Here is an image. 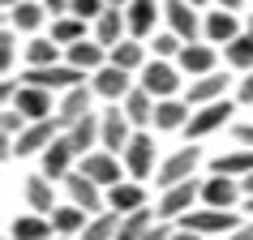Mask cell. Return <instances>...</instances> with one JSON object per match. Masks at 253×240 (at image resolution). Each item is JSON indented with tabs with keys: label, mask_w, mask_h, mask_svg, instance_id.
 <instances>
[{
	"label": "cell",
	"mask_w": 253,
	"mask_h": 240,
	"mask_svg": "<svg viewBox=\"0 0 253 240\" xmlns=\"http://www.w3.org/2000/svg\"><path fill=\"white\" fill-rule=\"evenodd\" d=\"M47 240H65V236H47Z\"/></svg>",
	"instance_id": "9f6ffc18"
},
{
	"label": "cell",
	"mask_w": 253,
	"mask_h": 240,
	"mask_svg": "<svg viewBox=\"0 0 253 240\" xmlns=\"http://www.w3.org/2000/svg\"><path fill=\"white\" fill-rule=\"evenodd\" d=\"M176 69L189 78H206L214 73V43H185V52L176 56Z\"/></svg>",
	"instance_id": "ac0fdd59"
},
{
	"label": "cell",
	"mask_w": 253,
	"mask_h": 240,
	"mask_svg": "<svg viewBox=\"0 0 253 240\" xmlns=\"http://www.w3.org/2000/svg\"><path fill=\"white\" fill-rule=\"evenodd\" d=\"M133 142V124L125 116V107H107L103 112V150L107 155H125V146Z\"/></svg>",
	"instance_id": "7c38bea8"
},
{
	"label": "cell",
	"mask_w": 253,
	"mask_h": 240,
	"mask_svg": "<svg viewBox=\"0 0 253 240\" xmlns=\"http://www.w3.org/2000/svg\"><path fill=\"white\" fill-rule=\"evenodd\" d=\"M116 232H120V214L103 210V214H94L90 223H86V232H82L78 240H116Z\"/></svg>",
	"instance_id": "e575fe53"
},
{
	"label": "cell",
	"mask_w": 253,
	"mask_h": 240,
	"mask_svg": "<svg viewBox=\"0 0 253 240\" xmlns=\"http://www.w3.org/2000/svg\"><path fill=\"white\" fill-rule=\"evenodd\" d=\"M146 94H155V99H176V90H180V69L168 65V60H150L146 69H142V81H137Z\"/></svg>",
	"instance_id": "5b68a950"
},
{
	"label": "cell",
	"mask_w": 253,
	"mask_h": 240,
	"mask_svg": "<svg viewBox=\"0 0 253 240\" xmlns=\"http://www.w3.org/2000/svg\"><path fill=\"white\" fill-rule=\"evenodd\" d=\"M211 176H232V180L253 176V150L240 146V150H227V155H214L211 159Z\"/></svg>",
	"instance_id": "603a6c76"
},
{
	"label": "cell",
	"mask_w": 253,
	"mask_h": 240,
	"mask_svg": "<svg viewBox=\"0 0 253 240\" xmlns=\"http://www.w3.org/2000/svg\"><path fill=\"white\" fill-rule=\"evenodd\" d=\"M107 65H116V69H125V73H133V69H146L150 60H146V47L137 39H120L112 52H107Z\"/></svg>",
	"instance_id": "4316f807"
},
{
	"label": "cell",
	"mask_w": 253,
	"mask_h": 240,
	"mask_svg": "<svg viewBox=\"0 0 253 240\" xmlns=\"http://www.w3.org/2000/svg\"><path fill=\"white\" fill-rule=\"evenodd\" d=\"M245 35H253V13H249V22H245Z\"/></svg>",
	"instance_id": "f5cc1de1"
},
{
	"label": "cell",
	"mask_w": 253,
	"mask_h": 240,
	"mask_svg": "<svg viewBox=\"0 0 253 240\" xmlns=\"http://www.w3.org/2000/svg\"><path fill=\"white\" fill-rule=\"evenodd\" d=\"M125 30H129V17H125V9H103V17L94 22V39H99L107 52H112V47L120 43V35H125Z\"/></svg>",
	"instance_id": "83f0119b"
},
{
	"label": "cell",
	"mask_w": 253,
	"mask_h": 240,
	"mask_svg": "<svg viewBox=\"0 0 253 240\" xmlns=\"http://www.w3.org/2000/svg\"><path fill=\"white\" fill-rule=\"evenodd\" d=\"M232 133H236L240 146H249V150H253V120H240V124H232Z\"/></svg>",
	"instance_id": "b9f144b4"
},
{
	"label": "cell",
	"mask_w": 253,
	"mask_h": 240,
	"mask_svg": "<svg viewBox=\"0 0 253 240\" xmlns=\"http://www.w3.org/2000/svg\"><path fill=\"white\" fill-rule=\"evenodd\" d=\"M22 86H39V90H73V86H86V73L73 65H47V69H26L22 73Z\"/></svg>",
	"instance_id": "3957f363"
},
{
	"label": "cell",
	"mask_w": 253,
	"mask_h": 240,
	"mask_svg": "<svg viewBox=\"0 0 253 240\" xmlns=\"http://www.w3.org/2000/svg\"><path fill=\"white\" fill-rule=\"evenodd\" d=\"M43 9L47 4H35V0H22L13 13H9V26L13 30H39V22H43Z\"/></svg>",
	"instance_id": "8d00e7d4"
},
{
	"label": "cell",
	"mask_w": 253,
	"mask_h": 240,
	"mask_svg": "<svg viewBox=\"0 0 253 240\" xmlns=\"http://www.w3.org/2000/svg\"><path fill=\"white\" fill-rule=\"evenodd\" d=\"M185 4H193V9H202V4H206V0H185Z\"/></svg>",
	"instance_id": "db71d44e"
},
{
	"label": "cell",
	"mask_w": 253,
	"mask_h": 240,
	"mask_svg": "<svg viewBox=\"0 0 253 240\" xmlns=\"http://www.w3.org/2000/svg\"><path fill=\"white\" fill-rule=\"evenodd\" d=\"M39 159H43V176H47V180H69V176H73V159H82V155L73 150V142L60 133Z\"/></svg>",
	"instance_id": "30bf717a"
},
{
	"label": "cell",
	"mask_w": 253,
	"mask_h": 240,
	"mask_svg": "<svg viewBox=\"0 0 253 240\" xmlns=\"http://www.w3.org/2000/svg\"><path fill=\"white\" fill-rule=\"evenodd\" d=\"M193 201H202V180L193 176V180H185V185H172V189H163V198L159 206H155V214H159V223H168V219H185L189 210H198Z\"/></svg>",
	"instance_id": "7a4b0ae2"
},
{
	"label": "cell",
	"mask_w": 253,
	"mask_h": 240,
	"mask_svg": "<svg viewBox=\"0 0 253 240\" xmlns=\"http://www.w3.org/2000/svg\"><path fill=\"white\" fill-rule=\"evenodd\" d=\"M13 56H17V35H13V26H4L0 30V69H4V78L13 69Z\"/></svg>",
	"instance_id": "ab89813d"
},
{
	"label": "cell",
	"mask_w": 253,
	"mask_h": 240,
	"mask_svg": "<svg viewBox=\"0 0 253 240\" xmlns=\"http://www.w3.org/2000/svg\"><path fill=\"white\" fill-rule=\"evenodd\" d=\"M245 206H249V219H253V201H245Z\"/></svg>",
	"instance_id": "11a10c76"
},
{
	"label": "cell",
	"mask_w": 253,
	"mask_h": 240,
	"mask_svg": "<svg viewBox=\"0 0 253 240\" xmlns=\"http://www.w3.org/2000/svg\"><path fill=\"white\" fill-rule=\"evenodd\" d=\"M214 4H219V9H227V13H240V4H245V0H214Z\"/></svg>",
	"instance_id": "c3c4849f"
},
{
	"label": "cell",
	"mask_w": 253,
	"mask_h": 240,
	"mask_svg": "<svg viewBox=\"0 0 253 240\" xmlns=\"http://www.w3.org/2000/svg\"><path fill=\"white\" fill-rule=\"evenodd\" d=\"M125 17H129V39H146L150 30H155V22L163 17V4L159 0H133L125 9Z\"/></svg>",
	"instance_id": "ffe728a7"
},
{
	"label": "cell",
	"mask_w": 253,
	"mask_h": 240,
	"mask_svg": "<svg viewBox=\"0 0 253 240\" xmlns=\"http://www.w3.org/2000/svg\"><path fill=\"white\" fill-rule=\"evenodd\" d=\"M26 129H30V120L22 116L17 107H4V112H0V133H4V137H13V142H17Z\"/></svg>",
	"instance_id": "74e56055"
},
{
	"label": "cell",
	"mask_w": 253,
	"mask_h": 240,
	"mask_svg": "<svg viewBox=\"0 0 253 240\" xmlns=\"http://www.w3.org/2000/svg\"><path fill=\"white\" fill-rule=\"evenodd\" d=\"M236 99H240V103H253V73H245V78H240V86H236Z\"/></svg>",
	"instance_id": "7bdbcfd3"
},
{
	"label": "cell",
	"mask_w": 253,
	"mask_h": 240,
	"mask_svg": "<svg viewBox=\"0 0 253 240\" xmlns=\"http://www.w3.org/2000/svg\"><path fill=\"white\" fill-rule=\"evenodd\" d=\"M150 47H155V60H172V56L185 52V43L176 39L172 30H168V35H155V43H150Z\"/></svg>",
	"instance_id": "f35d334b"
},
{
	"label": "cell",
	"mask_w": 253,
	"mask_h": 240,
	"mask_svg": "<svg viewBox=\"0 0 253 240\" xmlns=\"http://www.w3.org/2000/svg\"><path fill=\"white\" fill-rule=\"evenodd\" d=\"M172 240H206V236H198V232H185V227H176Z\"/></svg>",
	"instance_id": "7dc6e473"
},
{
	"label": "cell",
	"mask_w": 253,
	"mask_h": 240,
	"mask_svg": "<svg viewBox=\"0 0 253 240\" xmlns=\"http://www.w3.org/2000/svg\"><path fill=\"white\" fill-rule=\"evenodd\" d=\"M9 236L13 240H47V236H56V232H52V219H43V214H22V219H13Z\"/></svg>",
	"instance_id": "1f68e13d"
},
{
	"label": "cell",
	"mask_w": 253,
	"mask_h": 240,
	"mask_svg": "<svg viewBox=\"0 0 253 240\" xmlns=\"http://www.w3.org/2000/svg\"><path fill=\"white\" fill-rule=\"evenodd\" d=\"M198 150L193 146H180V150H172L168 159L159 163V172H155V180H159L163 189H172V185H185V180H193V172H198Z\"/></svg>",
	"instance_id": "52a82bcc"
},
{
	"label": "cell",
	"mask_w": 253,
	"mask_h": 240,
	"mask_svg": "<svg viewBox=\"0 0 253 240\" xmlns=\"http://www.w3.org/2000/svg\"><path fill=\"white\" fill-rule=\"evenodd\" d=\"M65 65H73V69H82V73H99V69L107 65V47L99 39H82V43H73V47H65Z\"/></svg>",
	"instance_id": "2e32d148"
},
{
	"label": "cell",
	"mask_w": 253,
	"mask_h": 240,
	"mask_svg": "<svg viewBox=\"0 0 253 240\" xmlns=\"http://www.w3.org/2000/svg\"><path fill=\"white\" fill-rule=\"evenodd\" d=\"M240 198H245L240 180H232V176H206L202 180V206H211V210H232Z\"/></svg>",
	"instance_id": "8fae6325"
},
{
	"label": "cell",
	"mask_w": 253,
	"mask_h": 240,
	"mask_svg": "<svg viewBox=\"0 0 253 240\" xmlns=\"http://www.w3.org/2000/svg\"><path fill=\"white\" fill-rule=\"evenodd\" d=\"M82 39H86V22H82V17L65 13V17H56V22H52V43L73 47V43H82Z\"/></svg>",
	"instance_id": "836d02e7"
},
{
	"label": "cell",
	"mask_w": 253,
	"mask_h": 240,
	"mask_svg": "<svg viewBox=\"0 0 253 240\" xmlns=\"http://www.w3.org/2000/svg\"><path fill=\"white\" fill-rule=\"evenodd\" d=\"M13 107L30 120V124H39V120H52V116H56L52 90H39V86H22V90H17V99H13Z\"/></svg>",
	"instance_id": "9a60e30c"
},
{
	"label": "cell",
	"mask_w": 253,
	"mask_h": 240,
	"mask_svg": "<svg viewBox=\"0 0 253 240\" xmlns=\"http://www.w3.org/2000/svg\"><path fill=\"white\" fill-rule=\"evenodd\" d=\"M240 39V26H236V13H227V9H214V13H206V43H232Z\"/></svg>",
	"instance_id": "f546056e"
},
{
	"label": "cell",
	"mask_w": 253,
	"mask_h": 240,
	"mask_svg": "<svg viewBox=\"0 0 253 240\" xmlns=\"http://www.w3.org/2000/svg\"><path fill=\"white\" fill-rule=\"evenodd\" d=\"M125 116H129V124H155V107H159V99L155 94H146L142 86H133L129 90V99H125Z\"/></svg>",
	"instance_id": "f1b7e54d"
},
{
	"label": "cell",
	"mask_w": 253,
	"mask_h": 240,
	"mask_svg": "<svg viewBox=\"0 0 253 240\" xmlns=\"http://www.w3.org/2000/svg\"><path fill=\"white\" fill-rule=\"evenodd\" d=\"M103 0H73V4H69V13L73 17H82V22H99V17H103Z\"/></svg>",
	"instance_id": "60d3db41"
},
{
	"label": "cell",
	"mask_w": 253,
	"mask_h": 240,
	"mask_svg": "<svg viewBox=\"0 0 253 240\" xmlns=\"http://www.w3.org/2000/svg\"><path fill=\"white\" fill-rule=\"evenodd\" d=\"M107 9H129V4H133V0H103Z\"/></svg>",
	"instance_id": "f907efd6"
},
{
	"label": "cell",
	"mask_w": 253,
	"mask_h": 240,
	"mask_svg": "<svg viewBox=\"0 0 253 240\" xmlns=\"http://www.w3.org/2000/svg\"><path fill=\"white\" fill-rule=\"evenodd\" d=\"M0 4H4V13H13V9L22 4V0H0Z\"/></svg>",
	"instance_id": "816d5d0a"
},
{
	"label": "cell",
	"mask_w": 253,
	"mask_h": 240,
	"mask_svg": "<svg viewBox=\"0 0 253 240\" xmlns=\"http://www.w3.org/2000/svg\"><path fill=\"white\" fill-rule=\"evenodd\" d=\"M240 193H245V201H253V176H245V180H240Z\"/></svg>",
	"instance_id": "681fc988"
},
{
	"label": "cell",
	"mask_w": 253,
	"mask_h": 240,
	"mask_svg": "<svg viewBox=\"0 0 253 240\" xmlns=\"http://www.w3.org/2000/svg\"><path fill=\"white\" fill-rule=\"evenodd\" d=\"M65 189H69V201H73V206H82L86 214H103V189L94 185V180H86L82 172H73L65 180Z\"/></svg>",
	"instance_id": "d6986e66"
},
{
	"label": "cell",
	"mask_w": 253,
	"mask_h": 240,
	"mask_svg": "<svg viewBox=\"0 0 253 240\" xmlns=\"http://www.w3.org/2000/svg\"><path fill=\"white\" fill-rule=\"evenodd\" d=\"M227 240H253V219H245V223H240V227H236V232H232Z\"/></svg>",
	"instance_id": "f6af8a7d"
},
{
	"label": "cell",
	"mask_w": 253,
	"mask_h": 240,
	"mask_svg": "<svg viewBox=\"0 0 253 240\" xmlns=\"http://www.w3.org/2000/svg\"><path fill=\"white\" fill-rule=\"evenodd\" d=\"M172 232H176L172 223H155V227H150V232H146L142 240H172Z\"/></svg>",
	"instance_id": "ee69618b"
},
{
	"label": "cell",
	"mask_w": 253,
	"mask_h": 240,
	"mask_svg": "<svg viewBox=\"0 0 253 240\" xmlns=\"http://www.w3.org/2000/svg\"><path fill=\"white\" fill-rule=\"evenodd\" d=\"M22 185H26V201H30V214H47V219H52V210H56V185H52V180H47L43 172L26 176Z\"/></svg>",
	"instance_id": "7402d4cb"
},
{
	"label": "cell",
	"mask_w": 253,
	"mask_h": 240,
	"mask_svg": "<svg viewBox=\"0 0 253 240\" xmlns=\"http://www.w3.org/2000/svg\"><path fill=\"white\" fill-rule=\"evenodd\" d=\"M227 78L223 73H206V78H198V81H189V94H185V103L198 112V107H206V103H219V99H227Z\"/></svg>",
	"instance_id": "44dd1931"
},
{
	"label": "cell",
	"mask_w": 253,
	"mask_h": 240,
	"mask_svg": "<svg viewBox=\"0 0 253 240\" xmlns=\"http://www.w3.org/2000/svg\"><path fill=\"white\" fill-rule=\"evenodd\" d=\"M163 17H168V30L180 43H198V35H206V22H198V9L185 4V0H168L163 4Z\"/></svg>",
	"instance_id": "8992f818"
},
{
	"label": "cell",
	"mask_w": 253,
	"mask_h": 240,
	"mask_svg": "<svg viewBox=\"0 0 253 240\" xmlns=\"http://www.w3.org/2000/svg\"><path fill=\"white\" fill-rule=\"evenodd\" d=\"M90 86H94V94H103V99H112V103H125V99H129V90H133L129 73H125V69H116V65H103V69L90 78Z\"/></svg>",
	"instance_id": "e0dca14e"
},
{
	"label": "cell",
	"mask_w": 253,
	"mask_h": 240,
	"mask_svg": "<svg viewBox=\"0 0 253 240\" xmlns=\"http://www.w3.org/2000/svg\"><path fill=\"white\" fill-rule=\"evenodd\" d=\"M146 206V189L133 185V180H125V185L116 189H107V210H116V214H133Z\"/></svg>",
	"instance_id": "484cf974"
},
{
	"label": "cell",
	"mask_w": 253,
	"mask_h": 240,
	"mask_svg": "<svg viewBox=\"0 0 253 240\" xmlns=\"http://www.w3.org/2000/svg\"><path fill=\"white\" fill-rule=\"evenodd\" d=\"M155 223H159V214L150 210V206H142V210H133V214H120V232H116V240H142Z\"/></svg>",
	"instance_id": "4dcf8cb0"
},
{
	"label": "cell",
	"mask_w": 253,
	"mask_h": 240,
	"mask_svg": "<svg viewBox=\"0 0 253 240\" xmlns=\"http://www.w3.org/2000/svg\"><path fill=\"white\" fill-rule=\"evenodd\" d=\"M236 112V103L232 99H219V103H206V107H198L193 116H189V124H185V137L189 142H202V137H211V133H219L227 124V116Z\"/></svg>",
	"instance_id": "277c9868"
},
{
	"label": "cell",
	"mask_w": 253,
	"mask_h": 240,
	"mask_svg": "<svg viewBox=\"0 0 253 240\" xmlns=\"http://www.w3.org/2000/svg\"><path fill=\"white\" fill-rule=\"evenodd\" d=\"M240 223H245V219H240L236 210H211V206H202V210H189L176 227H185V232H198V236H223V240H227Z\"/></svg>",
	"instance_id": "6da1fadb"
},
{
	"label": "cell",
	"mask_w": 253,
	"mask_h": 240,
	"mask_svg": "<svg viewBox=\"0 0 253 240\" xmlns=\"http://www.w3.org/2000/svg\"><path fill=\"white\" fill-rule=\"evenodd\" d=\"M189 116H193V107L185 103V99H163L159 107H155V129L159 133H176V129H185Z\"/></svg>",
	"instance_id": "d4e9b609"
},
{
	"label": "cell",
	"mask_w": 253,
	"mask_h": 240,
	"mask_svg": "<svg viewBox=\"0 0 253 240\" xmlns=\"http://www.w3.org/2000/svg\"><path fill=\"white\" fill-rule=\"evenodd\" d=\"M60 43L52 39H30L26 43V69H47V65H60Z\"/></svg>",
	"instance_id": "d6a6232c"
},
{
	"label": "cell",
	"mask_w": 253,
	"mask_h": 240,
	"mask_svg": "<svg viewBox=\"0 0 253 240\" xmlns=\"http://www.w3.org/2000/svg\"><path fill=\"white\" fill-rule=\"evenodd\" d=\"M90 94H94V86H73V90H65L60 103H56V124L60 129H73L82 116H90Z\"/></svg>",
	"instance_id": "4fadbf2b"
},
{
	"label": "cell",
	"mask_w": 253,
	"mask_h": 240,
	"mask_svg": "<svg viewBox=\"0 0 253 240\" xmlns=\"http://www.w3.org/2000/svg\"><path fill=\"white\" fill-rule=\"evenodd\" d=\"M120 155H107V150H94V155H86V159H82V167L78 172L86 176V180H94V185L99 189H116V185H125V180H120Z\"/></svg>",
	"instance_id": "9c48e42d"
},
{
	"label": "cell",
	"mask_w": 253,
	"mask_h": 240,
	"mask_svg": "<svg viewBox=\"0 0 253 240\" xmlns=\"http://www.w3.org/2000/svg\"><path fill=\"white\" fill-rule=\"evenodd\" d=\"M43 4H47L52 13H69V4H73V0H43Z\"/></svg>",
	"instance_id": "bcb514c9"
},
{
	"label": "cell",
	"mask_w": 253,
	"mask_h": 240,
	"mask_svg": "<svg viewBox=\"0 0 253 240\" xmlns=\"http://www.w3.org/2000/svg\"><path fill=\"white\" fill-rule=\"evenodd\" d=\"M125 172L133 176V180H146V176L159 172V163H155V137L150 133H133V142L125 146Z\"/></svg>",
	"instance_id": "ba28073f"
},
{
	"label": "cell",
	"mask_w": 253,
	"mask_h": 240,
	"mask_svg": "<svg viewBox=\"0 0 253 240\" xmlns=\"http://www.w3.org/2000/svg\"><path fill=\"white\" fill-rule=\"evenodd\" d=\"M227 65L232 69H245V73H253V35H240V39H232L223 47Z\"/></svg>",
	"instance_id": "d590c367"
},
{
	"label": "cell",
	"mask_w": 253,
	"mask_h": 240,
	"mask_svg": "<svg viewBox=\"0 0 253 240\" xmlns=\"http://www.w3.org/2000/svg\"><path fill=\"white\" fill-rule=\"evenodd\" d=\"M90 219H94V214H86L82 206L69 201V206H56V210H52V232H56V236H65V240H78Z\"/></svg>",
	"instance_id": "cb8c5ba5"
},
{
	"label": "cell",
	"mask_w": 253,
	"mask_h": 240,
	"mask_svg": "<svg viewBox=\"0 0 253 240\" xmlns=\"http://www.w3.org/2000/svg\"><path fill=\"white\" fill-rule=\"evenodd\" d=\"M60 133H65V129L56 124V116H52V120H39V124H30L26 133L13 142V155H17V159H22V155H43V150L52 146Z\"/></svg>",
	"instance_id": "5bb4252c"
}]
</instances>
